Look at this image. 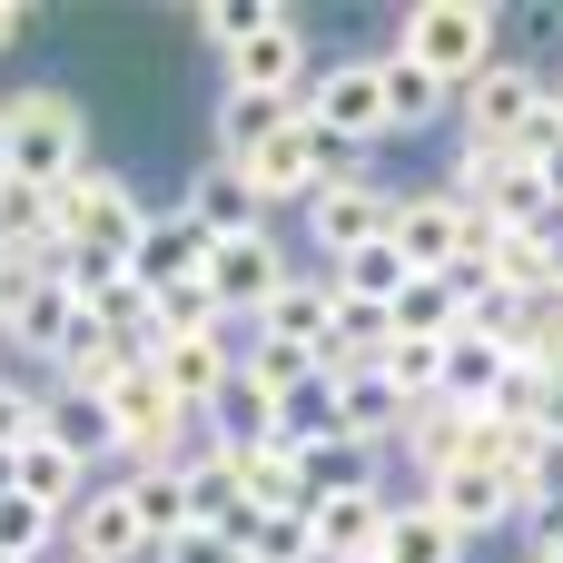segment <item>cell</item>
<instances>
[{"instance_id": "1", "label": "cell", "mask_w": 563, "mask_h": 563, "mask_svg": "<svg viewBox=\"0 0 563 563\" xmlns=\"http://www.w3.org/2000/svg\"><path fill=\"white\" fill-rule=\"evenodd\" d=\"M99 158H89V109L69 89H10L0 99V178L20 188H79Z\"/></svg>"}, {"instance_id": "2", "label": "cell", "mask_w": 563, "mask_h": 563, "mask_svg": "<svg viewBox=\"0 0 563 563\" xmlns=\"http://www.w3.org/2000/svg\"><path fill=\"white\" fill-rule=\"evenodd\" d=\"M396 59H416V69H435L445 89H465V79H485V69L505 59V20H495L485 0H416V10L396 20Z\"/></svg>"}, {"instance_id": "3", "label": "cell", "mask_w": 563, "mask_h": 563, "mask_svg": "<svg viewBox=\"0 0 563 563\" xmlns=\"http://www.w3.org/2000/svg\"><path fill=\"white\" fill-rule=\"evenodd\" d=\"M544 109H554V69L505 49L485 79H465V99H455V129H465V148H515V158H525V139L544 129Z\"/></svg>"}, {"instance_id": "4", "label": "cell", "mask_w": 563, "mask_h": 563, "mask_svg": "<svg viewBox=\"0 0 563 563\" xmlns=\"http://www.w3.org/2000/svg\"><path fill=\"white\" fill-rule=\"evenodd\" d=\"M238 178H247L267 208H317L336 178H356V158H346V148H336L317 119H297V129H287V139H267V148H257Z\"/></svg>"}, {"instance_id": "5", "label": "cell", "mask_w": 563, "mask_h": 563, "mask_svg": "<svg viewBox=\"0 0 563 563\" xmlns=\"http://www.w3.org/2000/svg\"><path fill=\"white\" fill-rule=\"evenodd\" d=\"M59 228H69V247H89V257L129 267V257H139V238H148L158 218H148V198H139L119 168H89L79 188H59Z\"/></svg>"}, {"instance_id": "6", "label": "cell", "mask_w": 563, "mask_h": 563, "mask_svg": "<svg viewBox=\"0 0 563 563\" xmlns=\"http://www.w3.org/2000/svg\"><path fill=\"white\" fill-rule=\"evenodd\" d=\"M307 119H317L336 148L396 139V119H386V59H327V69L307 79Z\"/></svg>"}, {"instance_id": "7", "label": "cell", "mask_w": 563, "mask_h": 563, "mask_svg": "<svg viewBox=\"0 0 563 563\" xmlns=\"http://www.w3.org/2000/svg\"><path fill=\"white\" fill-rule=\"evenodd\" d=\"M396 208H406V188H386V178H336L317 208H307V247L336 267V257H356V247H376V238H396Z\"/></svg>"}, {"instance_id": "8", "label": "cell", "mask_w": 563, "mask_h": 563, "mask_svg": "<svg viewBox=\"0 0 563 563\" xmlns=\"http://www.w3.org/2000/svg\"><path fill=\"white\" fill-rule=\"evenodd\" d=\"M475 238H485V228H475V208H465L455 188H406V208H396V247H406L416 277H455Z\"/></svg>"}, {"instance_id": "9", "label": "cell", "mask_w": 563, "mask_h": 563, "mask_svg": "<svg viewBox=\"0 0 563 563\" xmlns=\"http://www.w3.org/2000/svg\"><path fill=\"white\" fill-rule=\"evenodd\" d=\"M297 277V257H287V238L277 228H257V238H228L218 257H208V287H218V307L238 317V327H257L267 307H277V287Z\"/></svg>"}, {"instance_id": "10", "label": "cell", "mask_w": 563, "mask_h": 563, "mask_svg": "<svg viewBox=\"0 0 563 563\" xmlns=\"http://www.w3.org/2000/svg\"><path fill=\"white\" fill-rule=\"evenodd\" d=\"M59 554H79V563H158L148 525H139V495H129V475L89 485V505L69 515V544H59Z\"/></svg>"}, {"instance_id": "11", "label": "cell", "mask_w": 563, "mask_h": 563, "mask_svg": "<svg viewBox=\"0 0 563 563\" xmlns=\"http://www.w3.org/2000/svg\"><path fill=\"white\" fill-rule=\"evenodd\" d=\"M40 435H49V445H69L99 485H109V475H129V445H119V416H109V396H99V386H49Z\"/></svg>"}, {"instance_id": "12", "label": "cell", "mask_w": 563, "mask_h": 563, "mask_svg": "<svg viewBox=\"0 0 563 563\" xmlns=\"http://www.w3.org/2000/svg\"><path fill=\"white\" fill-rule=\"evenodd\" d=\"M297 119H307V99H277V89H228V79H218V119H208V139H218V158H228V168H247V158H257L267 139H287Z\"/></svg>"}, {"instance_id": "13", "label": "cell", "mask_w": 563, "mask_h": 563, "mask_svg": "<svg viewBox=\"0 0 563 563\" xmlns=\"http://www.w3.org/2000/svg\"><path fill=\"white\" fill-rule=\"evenodd\" d=\"M178 218H188L198 238H218V247H228V238H257V228H267V198H257L228 158H208V168L178 188Z\"/></svg>"}, {"instance_id": "14", "label": "cell", "mask_w": 563, "mask_h": 563, "mask_svg": "<svg viewBox=\"0 0 563 563\" xmlns=\"http://www.w3.org/2000/svg\"><path fill=\"white\" fill-rule=\"evenodd\" d=\"M426 505H435V515H445V525H455L465 544H475V534H505V525H525L515 485H505L495 465H475V455H465L455 475H435V485H426Z\"/></svg>"}, {"instance_id": "15", "label": "cell", "mask_w": 563, "mask_h": 563, "mask_svg": "<svg viewBox=\"0 0 563 563\" xmlns=\"http://www.w3.org/2000/svg\"><path fill=\"white\" fill-rule=\"evenodd\" d=\"M386 485H336V495H317L307 505V534H317V554L327 563H356V554H376L386 544Z\"/></svg>"}, {"instance_id": "16", "label": "cell", "mask_w": 563, "mask_h": 563, "mask_svg": "<svg viewBox=\"0 0 563 563\" xmlns=\"http://www.w3.org/2000/svg\"><path fill=\"white\" fill-rule=\"evenodd\" d=\"M208 257H218V238H198L178 208H158V228L139 238V257H129V277L148 287V297H178V287H198L208 277Z\"/></svg>"}, {"instance_id": "17", "label": "cell", "mask_w": 563, "mask_h": 563, "mask_svg": "<svg viewBox=\"0 0 563 563\" xmlns=\"http://www.w3.org/2000/svg\"><path fill=\"white\" fill-rule=\"evenodd\" d=\"M218 69H228V89H277V99H307V79H317V69H307V30H297V20L257 30V40H247V49H228Z\"/></svg>"}, {"instance_id": "18", "label": "cell", "mask_w": 563, "mask_h": 563, "mask_svg": "<svg viewBox=\"0 0 563 563\" xmlns=\"http://www.w3.org/2000/svg\"><path fill=\"white\" fill-rule=\"evenodd\" d=\"M336 396H346V445H396L406 426H416V396L386 376V366H356V376H336Z\"/></svg>"}, {"instance_id": "19", "label": "cell", "mask_w": 563, "mask_h": 563, "mask_svg": "<svg viewBox=\"0 0 563 563\" xmlns=\"http://www.w3.org/2000/svg\"><path fill=\"white\" fill-rule=\"evenodd\" d=\"M327 317H336V287H327V267H317V277L297 267V277L277 287V307H267V317H257L247 336H277V346H307V356L327 366Z\"/></svg>"}, {"instance_id": "20", "label": "cell", "mask_w": 563, "mask_h": 563, "mask_svg": "<svg viewBox=\"0 0 563 563\" xmlns=\"http://www.w3.org/2000/svg\"><path fill=\"white\" fill-rule=\"evenodd\" d=\"M277 445H297V455L346 445V396H336V376H327V366H317L297 396H277Z\"/></svg>"}, {"instance_id": "21", "label": "cell", "mask_w": 563, "mask_h": 563, "mask_svg": "<svg viewBox=\"0 0 563 563\" xmlns=\"http://www.w3.org/2000/svg\"><path fill=\"white\" fill-rule=\"evenodd\" d=\"M129 495H139V525H148V544H178V534H198V505H188V455H168V465H129Z\"/></svg>"}, {"instance_id": "22", "label": "cell", "mask_w": 563, "mask_h": 563, "mask_svg": "<svg viewBox=\"0 0 563 563\" xmlns=\"http://www.w3.org/2000/svg\"><path fill=\"white\" fill-rule=\"evenodd\" d=\"M376 554H386V563H465L475 544H465V534H455L426 495H406V505L386 515V544H376Z\"/></svg>"}, {"instance_id": "23", "label": "cell", "mask_w": 563, "mask_h": 563, "mask_svg": "<svg viewBox=\"0 0 563 563\" xmlns=\"http://www.w3.org/2000/svg\"><path fill=\"white\" fill-rule=\"evenodd\" d=\"M455 99H465V89H445L435 69H416V59H396V49H386V119H396V139L445 129V119H455Z\"/></svg>"}, {"instance_id": "24", "label": "cell", "mask_w": 563, "mask_h": 563, "mask_svg": "<svg viewBox=\"0 0 563 563\" xmlns=\"http://www.w3.org/2000/svg\"><path fill=\"white\" fill-rule=\"evenodd\" d=\"M327 287H336V297H366V307H386V317H396V297L416 287V267H406V247H396V238H376V247L336 257V267H327Z\"/></svg>"}, {"instance_id": "25", "label": "cell", "mask_w": 563, "mask_h": 563, "mask_svg": "<svg viewBox=\"0 0 563 563\" xmlns=\"http://www.w3.org/2000/svg\"><path fill=\"white\" fill-rule=\"evenodd\" d=\"M238 544H247V563H327L317 534H307V515H247Z\"/></svg>"}, {"instance_id": "26", "label": "cell", "mask_w": 563, "mask_h": 563, "mask_svg": "<svg viewBox=\"0 0 563 563\" xmlns=\"http://www.w3.org/2000/svg\"><path fill=\"white\" fill-rule=\"evenodd\" d=\"M277 20H287L277 0H208V10H198V40H208V49L228 59V49H247L257 30H277Z\"/></svg>"}, {"instance_id": "27", "label": "cell", "mask_w": 563, "mask_h": 563, "mask_svg": "<svg viewBox=\"0 0 563 563\" xmlns=\"http://www.w3.org/2000/svg\"><path fill=\"white\" fill-rule=\"evenodd\" d=\"M465 327V297L445 287V277H416L406 297H396V336H455Z\"/></svg>"}, {"instance_id": "28", "label": "cell", "mask_w": 563, "mask_h": 563, "mask_svg": "<svg viewBox=\"0 0 563 563\" xmlns=\"http://www.w3.org/2000/svg\"><path fill=\"white\" fill-rule=\"evenodd\" d=\"M525 158H534V178H544V198H554V208H563V99H554V109H544V129L525 139Z\"/></svg>"}, {"instance_id": "29", "label": "cell", "mask_w": 563, "mask_h": 563, "mask_svg": "<svg viewBox=\"0 0 563 563\" xmlns=\"http://www.w3.org/2000/svg\"><path fill=\"white\" fill-rule=\"evenodd\" d=\"M158 563H247V544H238V534H208V525H198V534L158 544Z\"/></svg>"}, {"instance_id": "30", "label": "cell", "mask_w": 563, "mask_h": 563, "mask_svg": "<svg viewBox=\"0 0 563 563\" xmlns=\"http://www.w3.org/2000/svg\"><path fill=\"white\" fill-rule=\"evenodd\" d=\"M20 40H30V10H20V0H0V59H10Z\"/></svg>"}, {"instance_id": "31", "label": "cell", "mask_w": 563, "mask_h": 563, "mask_svg": "<svg viewBox=\"0 0 563 563\" xmlns=\"http://www.w3.org/2000/svg\"><path fill=\"white\" fill-rule=\"evenodd\" d=\"M544 287H563V218L544 228Z\"/></svg>"}, {"instance_id": "32", "label": "cell", "mask_w": 563, "mask_h": 563, "mask_svg": "<svg viewBox=\"0 0 563 563\" xmlns=\"http://www.w3.org/2000/svg\"><path fill=\"white\" fill-rule=\"evenodd\" d=\"M525 563H563V554H554V544H525Z\"/></svg>"}, {"instance_id": "33", "label": "cell", "mask_w": 563, "mask_h": 563, "mask_svg": "<svg viewBox=\"0 0 563 563\" xmlns=\"http://www.w3.org/2000/svg\"><path fill=\"white\" fill-rule=\"evenodd\" d=\"M356 563H386V554H356Z\"/></svg>"}, {"instance_id": "34", "label": "cell", "mask_w": 563, "mask_h": 563, "mask_svg": "<svg viewBox=\"0 0 563 563\" xmlns=\"http://www.w3.org/2000/svg\"><path fill=\"white\" fill-rule=\"evenodd\" d=\"M59 563H79V554H59Z\"/></svg>"}, {"instance_id": "35", "label": "cell", "mask_w": 563, "mask_h": 563, "mask_svg": "<svg viewBox=\"0 0 563 563\" xmlns=\"http://www.w3.org/2000/svg\"><path fill=\"white\" fill-rule=\"evenodd\" d=\"M0 563H10V554H0Z\"/></svg>"}]
</instances>
